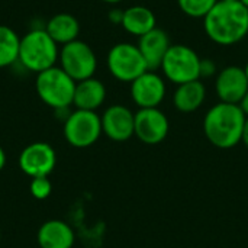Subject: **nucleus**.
Here are the masks:
<instances>
[{
    "instance_id": "423d86ee",
    "label": "nucleus",
    "mask_w": 248,
    "mask_h": 248,
    "mask_svg": "<svg viewBox=\"0 0 248 248\" xmlns=\"http://www.w3.org/2000/svg\"><path fill=\"white\" fill-rule=\"evenodd\" d=\"M106 65L113 78L129 84L141 74L148 71V65L138 45L131 42L115 44L108 52Z\"/></svg>"
},
{
    "instance_id": "f257e3e1",
    "label": "nucleus",
    "mask_w": 248,
    "mask_h": 248,
    "mask_svg": "<svg viewBox=\"0 0 248 248\" xmlns=\"http://www.w3.org/2000/svg\"><path fill=\"white\" fill-rule=\"evenodd\" d=\"M208 38L222 46L238 44L248 35V9L241 1H218L203 17Z\"/></svg>"
},
{
    "instance_id": "20e7f679",
    "label": "nucleus",
    "mask_w": 248,
    "mask_h": 248,
    "mask_svg": "<svg viewBox=\"0 0 248 248\" xmlns=\"http://www.w3.org/2000/svg\"><path fill=\"white\" fill-rule=\"evenodd\" d=\"M76 84L77 83L60 65L38 73L35 78L38 97L54 110L68 109L73 105Z\"/></svg>"
},
{
    "instance_id": "5701e85b",
    "label": "nucleus",
    "mask_w": 248,
    "mask_h": 248,
    "mask_svg": "<svg viewBox=\"0 0 248 248\" xmlns=\"http://www.w3.org/2000/svg\"><path fill=\"white\" fill-rule=\"evenodd\" d=\"M218 74V68L215 61L209 60V58H203L201 60V67H199V76L201 78H211L214 76Z\"/></svg>"
},
{
    "instance_id": "6e6552de",
    "label": "nucleus",
    "mask_w": 248,
    "mask_h": 248,
    "mask_svg": "<svg viewBox=\"0 0 248 248\" xmlns=\"http://www.w3.org/2000/svg\"><path fill=\"white\" fill-rule=\"evenodd\" d=\"M58 62L76 83L94 77L97 70V57L94 51L87 42L80 39L61 45Z\"/></svg>"
},
{
    "instance_id": "9b49d317",
    "label": "nucleus",
    "mask_w": 248,
    "mask_h": 248,
    "mask_svg": "<svg viewBox=\"0 0 248 248\" xmlns=\"http://www.w3.org/2000/svg\"><path fill=\"white\" fill-rule=\"evenodd\" d=\"M167 93L166 80L155 71H145L131 83V97L140 109L158 108Z\"/></svg>"
},
{
    "instance_id": "6ab92c4d",
    "label": "nucleus",
    "mask_w": 248,
    "mask_h": 248,
    "mask_svg": "<svg viewBox=\"0 0 248 248\" xmlns=\"http://www.w3.org/2000/svg\"><path fill=\"white\" fill-rule=\"evenodd\" d=\"M45 31L58 45H65L68 42L78 39L80 22L77 20L76 16L62 12L48 19Z\"/></svg>"
},
{
    "instance_id": "a211bd4d",
    "label": "nucleus",
    "mask_w": 248,
    "mask_h": 248,
    "mask_svg": "<svg viewBox=\"0 0 248 248\" xmlns=\"http://www.w3.org/2000/svg\"><path fill=\"white\" fill-rule=\"evenodd\" d=\"M121 26L129 35L141 38L157 28V17L150 7L137 4L124 10V20Z\"/></svg>"
},
{
    "instance_id": "4be33fe9",
    "label": "nucleus",
    "mask_w": 248,
    "mask_h": 248,
    "mask_svg": "<svg viewBox=\"0 0 248 248\" xmlns=\"http://www.w3.org/2000/svg\"><path fill=\"white\" fill-rule=\"evenodd\" d=\"M29 192L31 195L38 201H45L49 198L52 192V183L48 177H35L29 183Z\"/></svg>"
},
{
    "instance_id": "4468645a",
    "label": "nucleus",
    "mask_w": 248,
    "mask_h": 248,
    "mask_svg": "<svg viewBox=\"0 0 248 248\" xmlns=\"http://www.w3.org/2000/svg\"><path fill=\"white\" fill-rule=\"evenodd\" d=\"M171 46L170 36L166 31L160 28H154L148 33L140 38L138 48L148 65V70L155 71L160 68L164 55L167 54L169 48Z\"/></svg>"
},
{
    "instance_id": "9d476101",
    "label": "nucleus",
    "mask_w": 248,
    "mask_h": 248,
    "mask_svg": "<svg viewBox=\"0 0 248 248\" xmlns=\"http://www.w3.org/2000/svg\"><path fill=\"white\" fill-rule=\"evenodd\" d=\"M170 131L167 115L158 108L140 109L135 113V135L145 145L163 142Z\"/></svg>"
},
{
    "instance_id": "c85d7f7f",
    "label": "nucleus",
    "mask_w": 248,
    "mask_h": 248,
    "mask_svg": "<svg viewBox=\"0 0 248 248\" xmlns=\"http://www.w3.org/2000/svg\"><path fill=\"white\" fill-rule=\"evenodd\" d=\"M244 71H246V76H247V80H248V62L246 64V67H244Z\"/></svg>"
},
{
    "instance_id": "b1692460",
    "label": "nucleus",
    "mask_w": 248,
    "mask_h": 248,
    "mask_svg": "<svg viewBox=\"0 0 248 248\" xmlns=\"http://www.w3.org/2000/svg\"><path fill=\"white\" fill-rule=\"evenodd\" d=\"M108 19L113 23V25H122L124 20V10L121 9H112L108 13Z\"/></svg>"
},
{
    "instance_id": "2eb2a0df",
    "label": "nucleus",
    "mask_w": 248,
    "mask_h": 248,
    "mask_svg": "<svg viewBox=\"0 0 248 248\" xmlns=\"http://www.w3.org/2000/svg\"><path fill=\"white\" fill-rule=\"evenodd\" d=\"M36 241L39 248H73L76 234L67 222L49 219L39 227Z\"/></svg>"
},
{
    "instance_id": "aec40b11",
    "label": "nucleus",
    "mask_w": 248,
    "mask_h": 248,
    "mask_svg": "<svg viewBox=\"0 0 248 248\" xmlns=\"http://www.w3.org/2000/svg\"><path fill=\"white\" fill-rule=\"evenodd\" d=\"M20 36L9 26L0 25V68L9 67L17 61Z\"/></svg>"
},
{
    "instance_id": "dca6fc26",
    "label": "nucleus",
    "mask_w": 248,
    "mask_h": 248,
    "mask_svg": "<svg viewBox=\"0 0 248 248\" xmlns=\"http://www.w3.org/2000/svg\"><path fill=\"white\" fill-rule=\"evenodd\" d=\"M106 100V86L96 77L77 81L73 105L76 109L96 112Z\"/></svg>"
},
{
    "instance_id": "7c9ffc66",
    "label": "nucleus",
    "mask_w": 248,
    "mask_h": 248,
    "mask_svg": "<svg viewBox=\"0 0 248 248\" xmlns=\"http://www.w3.org/2000/svg\"><path fill=\"white\" fill-rule=\"evenodd\" d=\"M221 1H240V0H221Z\"/></svg>"
},
{
    "instance_id": "0eeeda50",
    "label": "nucleus",
    "mask_w": 248,
    "mask_h": 248,
    "mask_svg": "<svg viewBox=\"0 0 248 248\" xmlns=\"http://www.w3.org/2000/svg\"><path fill=\"white\" fill-rule=\"evenodd\" d=\"M102 119L97 112L76 109L64 119L62 135L74 148H89L102 137Z\"/></svg>"
},
{
    "instance_id": "39448f33",
    "label": "nucleus",
    "mask_w": 248,
    "mask_h": 248,
    "mask_svg": "<svg viewBox=\"0 0 248 248\" xmlns=\"http://www.w3.org/2000/svg\"><path fill=\"white\" fill-rule=\"evenodd\" d=\"M201 57L195 49L185 44H171L160 65L163 76L170 83L179 86L183 83L201 80Z\"/></svg>"
},
{
    "instance_id": "ddd939ff",
    "label": "nucleus",
    "mask_w": 248,
    "mask_h": 248,
    "mask_svg": "<svg viewBox=\"0 0 248 248\" xmlns=\"http://www.w3.org/2000/svg\"><path fill=\"white\" fill-rule=\"evenodd\" d=\"M215 92L219 102L240 105L248 92V80L244 68L238 65L222 68L215 78Z\"/></svg>"
},
{
    "instance_id": "c756f323",
    "label": "nucleus",
    "mask_w": 248,
    "mask_h": 248,
    "mask_svg": "<svg viewBox=\"0 0 248 248\" xmlns=\"http://www.w3.org/2000/svg\"><path fill=\"white\" fill-rule=\"evenodd\" d=\"M240 1H241V3H243V4H244V6L248 9V0H240Z\"/></svg>"
},
{
    "instance_id": "7ed1b4c3",
    "label": "nucleus",
    "mask_w": 248,
    "mask_h": 248,
    "mask_svg": "<svg viewBox=\"0 0 248 248\" xmlns=\"http://www.w3.org/2000/svg\"><path fill=\"white\" fill-rule=\"evenodd\" d=\"M58 44L48 35L45 28H35L28 31L19 44L17 61L31 73H42L58 62Z\"/></svg>"
},
{
    "instance_id": "a878e982",
    "label": "nucleus",
    "mask_w": 248,
    "mask_h": 248,
    "mask_svg": "<svg viewBox=\"0 0 248 248\" xmlns=\"http://www.w3.org/2000/svg\"><path fill=\"white\" fill-rule=\"evenodd\" d=\"M240 108L243 109V112L246 113V116L248 118V92L246 93V96L243 97V100L240 102Z\"/></svg>"
},
{
    "instance_id": "412c9836",
    "label": "nucleus",
    "mask_w": 248,
    "mask_h": 248,
    "mask_svg": "<svg viewBox=\"0 0 248 248\" xmlns=\"http://www.w3.org/2000/svg\"><path fill=\"white\" fill-rule=\"evenodd\" d=\"M219 0H177L180 10L193 19H203Z\"/></svg>"
},
{
    "instance_id": "f8f14e48",
    "label": "nucleus",
    "mask_w": 248,
    "mask_h": 248,
    "mask_svg": "<svg viewBox=\"0 0 248 248\" xmlns=\"http://www.w3.org/2000/svg\"><path fill=\"white\" fill-rule=\"evenodd\" d=\"M103 134L115 141L125 142L135 135V113L124 105H112L100 115Z\"/></svg>"
},
{
    "instance_id": "f03ea898",
    "label": "nucleus",
    "mask_w": 248,
    "mask_h": 248,
    "mask_svg": "<svg viewBox=\"0 0 248 248\" xmlns=\"http://www.w3.org/2000/svg\"><path fill=\"white\" fill-rule=\"evenodd\" d=\"M246 119L247 116L240 105L219 102L203 118L205 137L214 147L231 150L241 142Z\"/></svg>"
},
{
    "instance_id": "393cba45",
    "label": "nucleus",
    "mask_w": 248,
    "mask_h": 248,
    "mask_svg": "<svg viewBox=\"0 0 248 248\" xmlns=\"http://www.w3.org/2000/svg\"><path fill=\"white\" fill-rule=\"evenodd\" d=\"M241 142L248 148V118L246 119V125L243 129V137H241Z\"/></svg>"
},
{
    "instance_id": "cd10ccee",
    "label": "nucleus",
    "mask_w": 248,
    "mask_h": 248,
    "mask_svg": "<svg viewBox=\"0 0 248 248\" xmlns=\"http://www.w3.org/2000/svg\"><path fill=\"white\" fill-rule=\"evenodd\" d=\"M102 1H105V3H109V4H118V3H121L122 0H102Z\"/></svg>"
},
{
    "instance_id": "f3484780",
    "label": "nucleus",
    "mask_w": 248,
    "mask_h": 248,
    "mask_svg": "<svg viewBox=\"0 0 248 248\" xmlns=\"http://www.w3.org/2000/svg\"><path fill=\"white\" fill-rule=\"evenodd\" d=\"M206 99V87L202 80L179 84L173 93V106L182 113L196 112Z\"/></svg>"
},
{
    "instance_id": "2f4dec72",
    "label": "nucleus",
    "mask_w": 248,
    "mask_h": 248,
    "mask_svg": "<svg viewBox=\"0 0 248 248\" xmlns=\"http://www.w3.org/2000/svg\"><path fill=\"white\" fill-rule=\"evenodd\" d=\"M0 240H1V230H0Z\"/></svg>"
},
{
    "instance_id": "bb28decb",
    "label": "nucleus",
    "mask_w": 248,
    "mask_h": 248,
    "mask_svg": "<svg viewBox=\"0 0 248 248\" xmlns=\"http://www.w3.org/2000/svg\"><path fill=\"white\" fill-rule=\"evenodd\" d=\"M4 166H6V153H4V150L0 147V171L4 169Z\"/></svg>"
},
{
    "instance_id": "1a4fd4ad",
    "label": "nucleus",
    "mask_w": 248,
    "mask_h": 248,
    "mask_svg": "<svg viewBox=\"0 0 248 248\" xmlns=\"http://www.w3.org/2000/svg\"><path fill=\"white\" fill-rule=\"evenodd\" d=\"M17 164L31 179L48 177L57 166V153L48 142H32L20 151Z\"/></svg>"
}]
</instances>
